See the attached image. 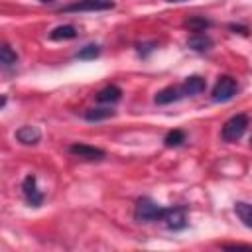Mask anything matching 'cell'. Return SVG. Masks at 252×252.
<instances>
[{"label": "cell", "instance_id": "cell-3", "mask_svg": "<svg viewBox=\"0 0 252 252\" xmlns=\"http://www.w3.org/2000/svg\"><path fill=\"white\" fill-rule=\"evenodd\" d=\"M236 91H238L236 81L232 77H228V75H222V77L217 79L211 96H213L215 102H226V100H230L236 94Z\"/></svg>", "mask_w": 252, "mask_h": 252}, {"label": "cell", "instance_id": "cell-8", "mask_svg": "<svg viewBox=\"0 0 252 252\" xmlns=\"http://www.w3.org/2000/svg\"><path fill=\"white\" fill-rule=\"evenodd\" d=\"M16 140H18L20 144L33 146V144H37V142L41 140V132H39L37 126H30V124H26V126H20V128L16 130Z\"/></svg>", "mask_w": 252, "mask_h": 252}, {"label": "cell", "instance_id": "cell-4", "mask_svg": "<svg viewBox=\"0 0 252 252\" xmlns=\"http://www.w3.org/2000/svg\"><path fill=\"white\" fill-rule=\"evenodd\" d=\"M114 8L112 0H77L61 8V12H100Z\"/></svg>", "mask_w": 252, "mask_h": 252}, {"label": "cell", "instance_id": "cell-6", "mask_svg": "<svg viewBox=\"0 0 252 252\" xmlns=\"http://www.w3.org/2000/svg\"><path fill=\"white\" fill-rule=\"evenodd\" d=\"M22 191H24V197L26 201L32 205V207H39L43 203V193L37 189V181H35V175H26L24 181H22Z\"/></svg>", "mask_w": 252, "mask_h": 252}, {"label": "cell", "instance_id": "cell-1", "mask_svg": "<svg viewBox=\"0 0 252 252\" xmlns=\"http://www.w3.org/2000/svg\"><path fill=\"white\" fill-rule=\"evenodd\" d=\"M165 209H167V207H161V205L156 203L154 199L142 197V199L136 201L134 219H136L138 222H156V220H161V219H163Z\"/></svg>", "mask_w": 252, "mask_h": 252}, {"label": "cell", "instance_id": "cell-11", "mask_svg": "<svg viewBox=\"0 0 252 252\" xmlns=\"http://www.w3.org/2000/svg\"><path fill=\"white\" fill-rule=\"evenodd\" d=\"M120 98H122V89L116 85H108L96 93V100L102 104H112V102H118Z\"/></svg>", "mask_w": 252, "mask_h": 252}, {"label": "cell", "instance_id": "cell-15", "mask_svg": "<svg viewBox=\"0 0 252 252\" xmlns=\"http://www.w3.org/2000/svg\"><path fill=\"white\" fill-rule=\"evenodd\" d=\"M234 213H236V217L242 220L244 226L252 228V205H250V203H244V201L234 203Z\"/></svg>", "mask_w": 252, "mask_h": 252}, {"label": "cell", "instance_id": "cell-13", "mask_svg": "<svg viewBox=\"0 0 252 252\" xmlns=\"http://www.w3.org/2000/svg\"><path fill=\"white\" fill-rule=\"evenodd\" d=\"M211 24H213V22H211L209 18H205V16H191V18H187V20L183 22V26H185L189 32H195V33H201V32L209 30Z\"/></svg>", "mask_w": 252, "mask_h": 252}, {"label": "cell", "instance_id": "cell-23", "mask_svg": "<svg viewBox=\"0 0 252 252\" xmlns=\"http://www.w3.org/2000/svg\"><path fill=\"white\" fill-rule=\"evenodd\" d=\"M250 146H252V138H250Z\"/></svg>", "mask_w": 252, "mask_h": 252}, {"label": "cell", "instance_id": "cell-20", "mask_svg": "<svg viewBox=\"0 0 252 252\" xmlns=\"http://www.w3.org/2000/svg\"><path fill=\"white\" fill-rule=\"evenodd\" d=\"M228 30H232L234 33H236V32H238V33H248V28H246V26H236V24H230V26H228Z\"/></svg>", "mask_w": 252, "mask_h": 252}, {"label": "cell", "instance_id": "cell-16", "mask_svg": "<svg viewBox=\"0 0 252 252\" xmlns=\"http://www.w3.org/2000/svg\"><path fill=\"white\" fill-rule=\"evenodd\" d=\"M114 116L112 108H89L85 110V120L89 122H100V120H108Z\"/></svg>", "mask_w": 252, "mask_h": 252}, {"label": "cell", "instance_id": "cell-9", "mask_svg": "<svg viewBox=\"0 0 252 252\" xmlns=\"http://www.w3.org/2000/svg\"><path fill=\"white\" fill-rule=\"evenodd\" d=\"M185 94H183V89L181 87H165V89H161L154 96V102L156 104H171V102H175V100H179Z\"/></svg>", "mask_w": 252, "mask_h": 252}, {"label": "cell", "instance_id": "cell-19", "mask_svg": "<svg viewBox=\"0 0 252 252\" xmlns=\"http://www.w3.org/2000/svg\"><path fill=\"white\" fill-rule=\"evenodd\" d=\"M16 61H18L16 51H12V47L4 43V45L0 47V63H2L4 67H12V65H16Z\"/></svg>", "mask_w": 252, "mask_h": 252}, {"label": "cell", "instance_id": "cell-18", "mask_svg": "<svg viewBox=\"0 0 252 252\" xmlns=\"http://www.w3.org/2000/svg\"><path fill=\"white\" fill-rule=\"evenodd\" d=\"M98 55H100V47H98L96 43H89V45L81 47V49L75 53V57H77V59H83V61L94 59V57H98Z\"/></svg>", "mask_w": 252, "mask_h": 252}, {"label": "cell", "instance_id": "cell-17", "mask_svg": "<svg viewBox=\"0 0 252 252\" xmlns=\"http://www.w3.org/2000/svg\"><path fill=\"white\" fill-rule=\"evenodd\" d=\"M185 142V132L183 130H169L167 134H165V138H163V144L167 146V148H177V146H181Z\"/></svg>", "mask_w": 252, "mask_h": 252}, {"label": "cell", "instance_id": "cell-7", "mask_svg": "<svg viewBox=\"0 0 252 252\" xmlns=\"http://www.w3.org/2000/svg\"><path fill=\"white\" fill-rule=\"evenodd\" d=\"M69 152L73 154V156H77V158H81V159H89V161H94V159H102L106 154H104V150H100V148H94V146H89V144H71L69 146Z\"/></svg>", "mask_w": 252, "mask_h": 252}, {"label": "cell", "instance_id": "cell-2", "mask_svg": "<svg viewBox=\"0 0 252 252\" xmlns=\"http://www.w3.org/2000/svg\"><path fill=\"white\" fill-rule=\"evenodd\" d=\"M246 128H248V116L242 114V112L240 114H234V116H230L224 122L222 130H220V138L224 142H236V140L242 138V134L246 132Z\"/></svg>", "mask_w": 252, "mask_h": 252}, {"label": "cell", "instance_id": "cell-14", "mask_svg": "<svg viewBox=\"0 0 252 252\" xmlns=\"http://www.w3.org/2000/svg\"><path fill=\"white\" fill-rule=\"evenodd\" d=\"M77 28L75 26H71V24H65V26H57V28H53L51 30V33H49V37L53 39V41H61V39H73V37H77Z\"/></svg>", "mask_w": 252, "mask_h": 252}, {"label": "cell", "instance_id": "cell-22", "mask_svg": "<svg viewBox=\"0 0 252 252\" xmlns=\"http://www.w3.org/2000/svg\"><path fill=\"white\" fill-rule=\"evenodd\" d=\"M39 2H53V0H39Z\"/></svg>", "mask_w": 252, "mask_h": 252}, {"label": "cell", "instance_id": "cell-12", "mask_svg": "<svg viewBox=\"0 0 252 252\" xmlns=\"http://www.w3.org/2000/svg\"><path fill=\"white\" fill-rule=\"evenodd\" d=\"M187 47L193 49V51H209L213 47V39L205 33H193L187 39Z\"/></svg>", "mask_w": 252, "mask_h": 252}, {"label": "cell", "instance_id": "cell-21", "mask_svg": "<svg viewBox=\"0 0 252 252\" xmlns=\"http://www.w3.org/2000/svg\"><path fill=\"white\" fill-rule=\"evenodd\" d=\"M167 2H187V0H167Z\"/></svg>", "mask_w": 252, "mask_h": 252}, {"label": "cell", "instance_id": "cell-5", "mask_svg": "<svg viewBox=\"0 0 252 252\" xmlns=\"http://www.w3.org/2000/svg\"><path fill=\"white\" fill-rule=\"evenodd\" d=\"M161 222L169 230H183L187 226V211H185V207H167Z\"/></svg>", "mask_w": 252, "mask_h": 252}, {"label": "cell", "instance_id": "cell-10", "mask_svg": "<svg viewBox=\"0 0 252 252\" xmlns=\"http://www.w3.org/2000/svg\"><path fill=\"white\" fill-rule=\"evenodd\" d=\"M205 87H207V83H205V79L199 77V75H191V77H187V79L183 81V85H181L185 96H187V94H189V96L199 94V93L205 91Z\"/></svg>", "mask_w": 252, "mask_h": 252}]
</instances>
